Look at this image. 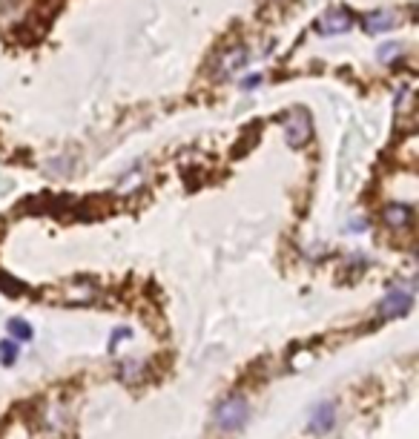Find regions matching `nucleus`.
<instances>
[{
	"label": "nucleus",
	"instance_id": "nucleus-6",
	"mask_svg": "<svg viewBox=\"0 0 419 439\" xmlns=\"http://www.w3.org/2000/svg\"><path fill=\"white\" fill-rule=\"evenodd\" d=\"M362 23H365L368 35H382V32H391L399 23V15L391 12V9H376V12H368Z\"/></svg>",
	"mask_w": 419,
	"mask_h": 439
},
{
	"label": "nucleus",
	"instance_id": "nucleus-14",
	"mask_svg": "<svg viewBox=\"0 0 419 439\" xmlns=\"http://www.w3.org/2000/svg\"><path fill=\"white\" fill-rule=\"evenodd\" d=\"M276 4H285V0H276Z\"/></svg>",
	"mask_w": 419,
	"mask_h": 439
},
{
	"label": "nucleus",
	"instance_id": "nucleus-4",
	"mask_svg": "<svg viewBox=\"0 0 419 439\" xmlns=\"http://www.w3.org/2000/svg\"><path fill=\"white\" fill-rule=\"evenodd\" d=\"M354 29V15L347 12V9H342V6H333V9H327V12H322L319 15V21H316V32L319 35H330V38H336V35H344V32H351Z\"/></svg>",
	"mask_w": 419,
	"mask_h": 439
},
{
	"label": "nucleus",
	"instance_id": "nucleus-10",
	"mask_svg": "<svg viewBox=\"0 0 419 439\" xmlns=\"http://www.w3.org/2000/svg\"><path fill=\"white\" fill-rule=\"evenodd\" d=\"M15 359H18V345L15 342H0V364H15Z\"/></svg>",
	"mask_w": 419,
	"mask_h": 439
},
{
	"label": "nucleus",
	"instance_id": "nucleus-7",
	"mask_svg": "<svg viewBox=\"0 0 419 439\" xmlns=\"http://www.w3.org/2000/svg\"><path fill=\"white\" fill-rule=\"evenodd\" d=\"M333 419H336V408H333L330 402H322V405H316V411L310 413L308 430H310V433H327V430L333 428Z\"/></svg>",
	"mask_w": 419,
	"mask_h": 439
},
{
	"label": "nucleus",
	"instance_id": "nucleus-8",
	"mask_svg": "<svg viewBox=\"0 0 419 439\" xmlns=\"http://www.w3.org/2000/svg\"><path fill=\"white\" fill-rule=\"evenodd\" d=\"M410 207H405V204H388L385 210H382V222L391 227V230H405L408 224H410Z\"/></svg>",
	"mask_w": 419,
	"mask_h": 439
},
{
	"label": "nucleus",
	"instance_id": "nucleus-3",
	"mask_svg": "<svg viewBox=\"0 0 419 439\" xmlns=\"http://www.w3.org/2000/svg\"><path fill=\"white\" fill-rule=\"evenodd\" d=\"M282 126H285V141H288V146H305V143L310 141V135H313L310 115H308L305 109H299V107L290 109V112L285 115Z\"/></svg>",
	"mask_w": 419,
	"mask_h": 439
},
{
	"label": "nucleus",
	"instance_id": "nucleus-5",
	"mask_svg": "<svg viewBox=\"0 0 419 439\" xmlns=\"http://www.w3.org/2000/svg\"><path fill=\"white\" fill-rule=\"evenodd\" d=\"M247 60H250V52H247V46H233V49H227L222 58H219V75H224V78H230V75H236L239 69H244L247 66Z\"/></svg>",
	"mask_w": 419,
	"mask_h": 439
},
{
	"label": "nucleus",
	"instance_id": "nucleus-2",
	"mask_svg": "<svg viewBox=\"0 0 419 439\" xmlns=\"http://www.w3.org/2000/svg\"><path fill=\"white\" fill-rule=\"evenodd\" d=\"M413 305V284H396L388 296L379 302V319H393V316H405Z\"/></svg>",
	"mask_w": 419,
	"mask_h": 439
},
{
	"label": "nucleus",
	"instance_id": "nucleus-9",
	"mask_svg": "<svg viewBox=\"0 0 419 439\" xmlns=\"http://www.w3.org/2000/svg\"><path fill=\"white\" fill-rule=\"evenodd\" d=\"M6 327H9V333H12L15 339H23V342H26V339H32V325H29V322H23V319H9V325H6Z\"/></svg>",
	"mask_w": 419,
	"mask_h": 439
},
{
	"label": "nucleus",
	"instance_id": "nucleus-11",
	"mask_svg": "<svg viewBox=\"0 0 419 439\" xmlns=\"http://www.w3.org/2000/svg\"><path fill=\"white\" fill-rule=\"evenodd\" d=\"M379 60L382 63H393L399 55H402V43H385V46H379Z\"/></svg>",
	"mask_w": 419,
	"mask_h": 439
},
{
	"label": "nucleus",
	"instance_id": "nucleus-13",
	"mask_svg": "<svg viewBox=\"0 0 419 439\" xmlns=\"http://www.w3.org/2000/svg\"><path fill=\"white\" fill-rule=\"evenodd\" d=\"M347 227H351V230H365L368 222H365V218H354V222H347Z\"/></svg>",
	"mask_w": 419,
	"mask_h": 439
},
{
	"label": "nucleus",
	"instance_id": "nucleus-12",
	"mask_svg": "<svg viewBox=\"0 0 419 439\" xmlns=\"http://www.w3.org/2000/svg\"><path fill=\"white\" fill-rule=\"evenodd\" d=\"M259 84H261V75H259V72H253V75H247V78H244L239 87H241V90H256Z\"/></svg>",
	"mask_w": 419,
	"mask_h": 439
},
{
	"label": "nucleus",
	"instance_id": "nucleus-1",
	"mask_svg": "<svg viewBox=\"0 0 419 439\" xmlns=\"http://www.w3.org/2000/svg\"><path fill=\"white\" fill-rule=\"evenodd\" d=\"M247 416H250V405H247L244 396H227V399L219 402V408H216V425H219L222 430H236V428H241V425L247 422Z\"/></svg>",
	"mask_w": 419,
	"mask_h": 439
}]
</instances>
